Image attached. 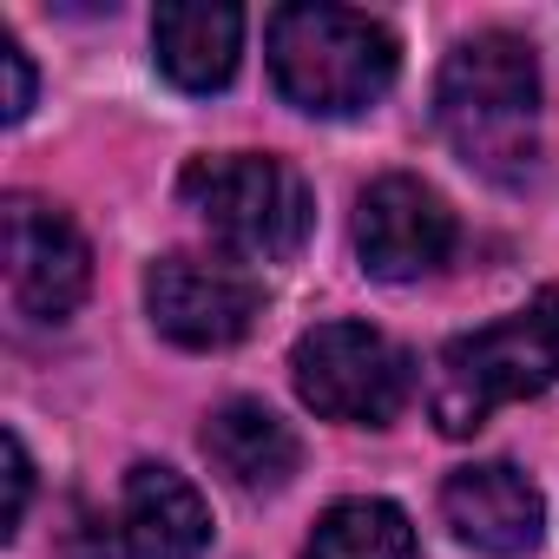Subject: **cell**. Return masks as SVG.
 I'll return each mask as SVG.
<instances>
[{"label": "cell", "mask_w": 559, "mask_h": 559, "mask_svg": "<svg viewBox=\"0 0 559 559\" xmlns=\"http://www.w3.org/2000/svg\"><path fill=\"white\" fill-rule=\"evenodd\" d=\"M435 119L461 165L493 185H526L539 158V60L513 34H474L448 53Z\"/></svg>", "instance_id": "6da1fadb"}, {"label": "cell", "mask_w": 559, "mask_h": 559, "mask_svg": "<svg viewBox=\"0 0 559 559\" xmlns=\"http://www.w3.org/2000/svg\"><path fill=\"white\" fill-rule=\"evenodd\" d=\"M546 389H559V284H546L526 310L454 336L435 356L428 415L441 435H474L493 408L533 402Z\"/></svg>", "instance_id": "7a4b0ae2"}, {"label": "cell", "mask_w": 559, "mask_h": 559, "mask_svg": "<svg viewBox=\"0 0 559 559\" xmlns=\"http://www.w3.org/2000/svg\"><path fill=\"white\" fill-rule=\"evenodd\" d=\"M270 80L317 119H349L395 86V34L356 8H276L270 14Z\"/></svg>", "instance_id": "3957f363"}, {"label": "cell", "mask_w": 559, "mask_h": 559, "mask_svg": "<svg viewBox=\"0 0 559 559\" xmlns=\"http://www.w3.org/2000/svg\"><path fill=\"white\" fill-rule=\"evenodd\" d=\"M185 204L211 224V237L237 257L257 263H284L304 250L317 204L297 165L270 158V152H224V158H198L185 171Z\"/></svg>", "instance_id": "277c9868"}, {"label": "cell", "mask_w": 559, "mask_h": 559, "mask_svg": "<svg viewBox=\"0 0 559 559\" xmlns=\"http://www.w3.org/2000/svg\"><path fill=\"white\" fill-rule=\"evenodd\" d=\"M297 395L343 428H389L408 402V356L369 323H317L297 356Z\"/></svg>", "instance_id": "5b68a950"}, {"label": "cell", "mask_w": 559, "mask_h": 559, "mask_svg": "<svg viewBox=\"0 0 559 559\" xmlns=\"http://www.w3.org/2000/svg\"><path fill=\"white\" fill-rule=\"evenodd\" d=\"M145 310H152V323L178 349H230V343L250 336L263 297H257V276L250 270H237L224 257L171 250L145 276Z\"/></svg>", "instance_id": "8992f818"}, {"label": "cell", "mask_w": 559, "mask_h": 559, "mask_svg": "<svg viewBox=\"0 0 559 559\" xmlns=\"http://www.w3.org/2000/svg\"><path fill=\"white\" fill-rule=\"evenodd\" d=\"M0 224H8V297H14V310L34 323H67L93 284V257H86V237L73 230V217L47 198L14 191Z\"/></svg>", "instance_id": "52a82bcc"}, {"label": "cell", "mask_w": 559, "mask_h": 559, "mask_svg": "<svg viewBox=\"0 0 559 559\" xmlns=\"http://www.w3.org/2000/svg\"><path fill=\"white\" fill-rule=\"evenodd\" d=\"M356 250H362V270L382 276V284H415V276H428V270L448 263V250H454V211L421 178L389 171L356 204Z\"/></svg>", "instance_id": "ba28073f"}, {"label": "cell", "mask_w": 559, "mask_h": 559, "mask_svg": "<svg viewBox=\"0 0 559 559\" xmlns=\"http://www.w3.org/2000/svg\"><path fill=\"white\" fill-rule=\"evenodd\" d=\"M441 513L454 526V539H467L487 559H520L539 546L546 507L533 493V480L507 461H480V467H454L441 487Z\"/></svg>", "instance_id": "9c48e42d"}, {"label": "cell", "mask_w": 559, "mask_h": 559, "mask_svg": "<svg viewBox=\"0 0 559 559\" xmlns=\"http://www.w3.org/2000/svg\"><path fill=\"white\" fill-rule=\"evenodd\" d=\"M119 539L126 559H198L211 546V507L178 467L139 461L119 493Z\"/></svg>", "instance_id": "30bf717a"}, {"label": "cell", "mask_w": 559, "mask_h": 559, "mask_svg": "<svg viewBox=\"0 0 559 559\" xmlns=\"http://www.w3.org/2000/svg\"><path fill=\"white\" fill-rule=\"evenodd\" d=\"M152 47L178 93H217L230 86L237 53H243V14L211 8V0H165L152 14Z\"/></svg>", "instance_id": "8fae6325"}, {"label": "cell", "mask_w": 559, "mask_h": 559, "mask_svg": "<svg viewBox=\"0 0 559 559\" xmlns=\"http://www.w3.org/2000/svg\"><path fill=\"white\" fill-rule=\"evenodd\" d=\"M204 454H211V467H217L230 487H243V493H276V487L297 474V461H304L290 421L276 415V408H263V402H250V395L211 408V421H204Z\"/></svg>", "instance_id": "7c38bea8"}, {"label": "cell", "mask_w": 559, "mask_h": 559, "mask_svg": "<svg viewBox=\"0 0 559 559\" xmlns=\"http://www.w3.org/2000/svg\"><path fill=\"white\" fill-rule=\"evenodd\" d=\"M304 559H415V526L395 500H336Z\"/></svg>", "instance_id": "4fadbf2b"}, {"label": "cell", "mask_w": 559, "mask_h": 559, "mask_svg": "<svg viewBox=\"0 0 559 559\" xmlns=\"http://www.w3.org/2000/svg\"><path fill=\"white\" fill-rule=\"evenodd\" d=\"M27 493H34V461H27L21 435L8 428V539H14L21 520H27Z\"/></svg>", "instance_id": "5bb4252c"}, {"label": "cell", "mask_w": 559, "mask_h": 559, "mask_svg": "<svg viewBox=\"0 0 559 559\" xmlns=\"http://www.w3.org/2000/svg\"><path fill=\"white\" fill-rule=\"evenodd\" d=\"M0 67H8V119H27V106H34V67H27V53H21L14 34L0 40Z\"/></svg>", "instance_id": "9a60e30c"}]
</instances>
